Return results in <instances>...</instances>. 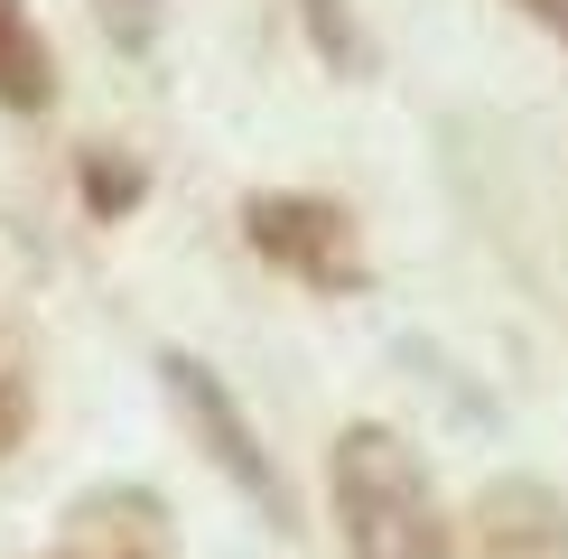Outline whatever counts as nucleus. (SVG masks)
<instances>
[{"mask_svg": "<svg viewBox=\"0 0 568 559\" xmlns=\"http://www.w3.org/2000/svg\"><path fill=\"white\" fill-rule=\"evenodd\" d=\"M19 438H29V355L0 336V457H10Z\"/></svg>", "mask_w": 568, "mask_h": 559, "instance_id": "7", "label": "nucleus"}, {"mask_svg": "<svg viewBox=\"0 0 568 559\" xmlns=\"http://www.w3.org/2000/svg\"><path fill=\"white\" fill-rule=\"evenodd\" d=\"M523 10H531V19H540L550 38H568V0H523Z\"/></svg>", "mask_w": 568, "mask_h": 559, "instance_id": "10", "label": "nucleus"}, {"mask_svg": "<svg viewBox=\"0 0 568 559\" xmlns=\"http://www.w3.org/2000/svg\"><path fill=\"white\" fill-rule=\"evenodd\" d=\"M447 559H568V504L540 476H504L447 531Z\"/></svg>", "mask_w": 568, "mask_h": 559, "instance_id": "4", "label": "nucleus"}, {"mask_svg": "<svg viewBox=\"0 0 568 559\" xmlns=\"http://www.w3.org/2000/svg\"><path fill=\"white\" fill-rule=\"evenodd\" d=\"M243 233L262 262H280L290 280H307V289H364V243H354V215L326 196H252L243 205Z\"/></svg>", "mask_w": 568, "mask_h": 559, "instance_id": "3", "label": "nucleus"}, {"mask_svg": "<svg viewBox=\"0 0 568 559\" xmlns=\"http://www.w3.org/2000/svg\"><path fill=\"white\" fill-rule=\"evenodd\" d=\"M57 559H178V522L150 485H103L65 512Z\"/></svg>", "mask_w": 568, "mask_h": 559, "instance_id": "5", "label": "nucleus"}, {"mask_svg": "<svg viewBox=\"0 0 568 559\" xmlns=\"http://www.w3.org/2000/svg\"><path fill=\"white\" fill-rule=\"evenodd\" d=\"M159 383H169V402H178V419L205 438V457L233 476V495H243L262 522H290V485H280V466H271V448L252 438V419H243V402L205 373L196 355H159Z\"/></svg>", "mask_w": 568, "mask_h": 559, "instance_id": "2", "label": "nucleus"}, {"mask_svg": "<svg viewBox=\"0 0 568 559\" xmlns=\"http://www.w3.org/2000/svg\"><path fill=\"white\" fill-rule=\"evenodd\" d=\"M326 495H336L345 559H447V512L419 448L383 419H354L326 457Z\"/></svg>", "mask_w": 568, "mask_h": 559, "instance_id": "1", "label": "nucleus"}, {"mask_svg": "<svg viewBox=\"0 0 568 559\" xmlns=\"http://www.w3.org/2000/svg\"><path fill=\"white\" fill-rule=\"evenodd\" d=\"M47 93H57L47 38L29 29V10H19V0H0V103H10V112H38Z\"/></svg>", "mask_w": 568, "mask_h": 559, "instance_id": "6", "label": "nucleus"}, {"mask_svg": "<svg viewBox=\"0 0 568 559\" xmlns=\"http://www.w3.org/2000/svg\"><path fill=\"white\" fill-rule=\"evenodd\" d=\"M93 205H103V215H112V205H140V169L122 177V169H103V159H93Z\"/></svg>", "mask_w": 568, "mask_h": 559, "instance_id": "9", "label": "nucleus"}, {"mask_svg": "<svg viewBox=\"0 0 568 559\" xmlns=\"http://www.w3.org/2000/svg\"><path fill=\"white\" fill-rule=\"evenodd\" d=\"M93 19H103V38H112V47H150L159 0H93Z\"/></svg>", "mask_w": 568, "mask_h": 559, "instance_id": "8", "label": "nucleus"}]
</instances>
